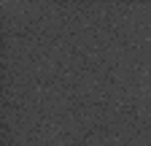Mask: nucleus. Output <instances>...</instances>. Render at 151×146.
Wrapping results in <instances>:
<instances>
[]
</instances>
